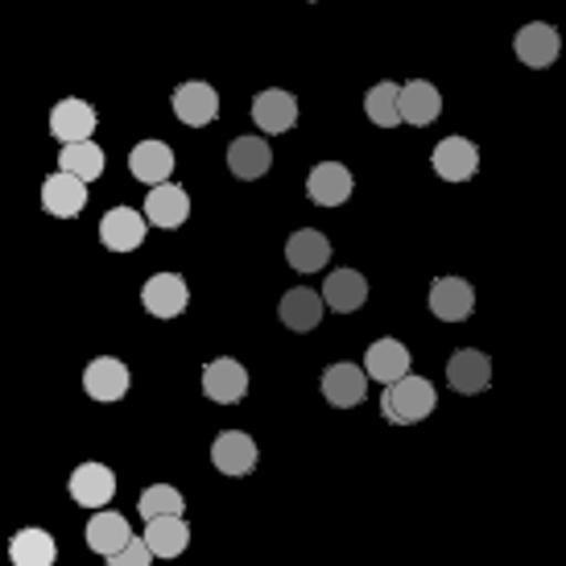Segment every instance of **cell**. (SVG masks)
Wrapping results in <instances>:
<instances>
[{
  "label": "cell",
  "mask_w": 566,
  "mask_h": 566,
  "mask_svg": "<svg viewBox=\"0 0 566 566\" xmlns=\"http://www.w3.org/2000/svg\"><path fill=\"white\" fill-rule=\"evenodd\" d=\"M439 406V394L426 377H401L397 385H385V397H380V413L394 426H413L430 418Z\"/></svg>",
  "instance_id": "cell-1"
},
{
  "label": "cell",
  "mask_w": 566,
  "mask_h": 566,
  "mask_svg": "<svg viewBox=\"0 0 566 566\" xmlns=\"http://www.w3.org/2000/svg\"><path fill=\"white\" fill-rule=\"evenodd\" d=\"M95 125H99V116H95V108L87 99H80V95H66V99H59L50 108V133H54V142L63 145L92 142Z\"/></svg>",
  "instance_id": "cell-2"
},
{
  "label": "cell",
  "mask_w": 566,
  "mask_h": 566,
  "mask_svg": "<svg viewBox=\"0 0 566 566\" xmlns=\"http://www.w3.org/2000/svg\"><path fill=\"white\" fill-rule=\"evenodd\" d=\"M513 50H517V59L525 66H554L558 63V54H563V33L554 30L551 21H530V25H521L517 38H513Z\"/></svg>",
  "instance_id": "cell-3"
},
{
  "label": "cell",
  "mask_w": 566,
  "mask_h": 566,
  "mask_svg": "<svg viewBox=\"0 0 566 566\" xmlns=\"http://www.w3.org/2000/svg\"><path fill=\"white\" fill-rule=\"evenodd\" d=\"M170 108H174V116H178L182 125L203 128V125H211V120H216V112H220V95H216V87H211V83L190 80V83H182V87H174Z\"/></svg>",
  "instance_id": "cell-4"
},
{
  "label": "cell",
  "mask_w": 566,
  "mask_h": 566,
  "mask_svg": "<svg viewBox=\"0 0 566 566\" xmlns=\"http://www.w3.org/2000/svg\"><path fill=\"white\" fill-rule=\"evenodd\" d=\"M187 302H190V290L182 282V273H154L142 285V306L154 318H178L187 311Z\"/></svg>",
  "instance_id": "cell-5"
},
{
  "label": "cell",
  "mask_w": 566,
  "mask_h": 566,
  "mask_svg": "<svg viewBox=\"0 0 566 566\" xmlns=\"http://www.w3.org/2000/svg\"><path fill=\"white\" fill-rule=\"evenodd\" d=\"M145 232H149V220H145V211H133V207H112V211H104V220H99V240L112 252L142 249Z\"/></svg>",
  "instance_id": "cell-6"
},
{
  "label": "cell",
  "mask_w": 566,
  "mask_h": 566,
  "mask_svg": "<svg viewBox=\"0 0 566 566\" xmlns=\"http://www.w3.org/2000/svg\"><path fill=\"white\" fill-rule=\"evenodd\" d=\"M318 389H323V397H327L335 409H352L368 397V373L356 368V364L339 360V364H331V368H323Z\"/></svg>",
  "instance_id": "cell-7"
},
{
  "label": "cell",
  "mask_w": 566,
  "mask_h": 566,
  "mask_svg": "<svg viewBox=\"0 0 566 566\" xmlns=\"http://www.w3.org/2000/svg\"><path fill=\"white\" fill-rule=\"evenodd\" d=\"M128 385H133V373L116 356H95L83 368V389H87L92 401H120L128 394Z\"/></svg>",
  "instance_id": "cell-8"
},
{
  "label": "cell",
  "mask_w": 566,
  "mask_h": 566,
  "mask_svg": "<svg viewBox=\"0 0 566 566\" xmlns=\"http://www.w3.org/2000/svg\"><path fill=\"white\" fill-rule=\"evenodd\" d=\"M203 394L220 406H237L249 394V373L244 364L232 360V356H220V360L203 364Z\"/></svg>",
  "instance_id": "cell-9"
},
{
  "label": "cell",
  "mask_w": 566,
  "mask_h": 566,
  "mask_svg": "<svg viewBox=\"0 0 566 566\" xmlns=\"http://www.w3.org/2000/svg\"><path fill=\"white\" fill-rule=\"evenodd\" d=\"M430 161H434V174H439L442 182H468L480 170V149L468 137H442L434 145Z\"/></svg>",
  "instance_id": "cell-10"
},
{
  "label": "cell",
  "mask_w": 566,
  "mask_h": 566,
  "mask_svg": "<svg viewBox=\"0 0 566 566\" xmlns=\"http://www.w3.org/2000/svg\"><path fill=\"white\" fill-rule=\"evenodd\" d=\"M66 488H71V501L83 509H104L116 496V472L108 463H80Z\"/></svg>",
  "instance_id": "cell-11"
},
{
  "label": "cell",
  "mask_w": 566,
  "mask_h": 566,
  "mask_svg": "<svg viewBox=\"0 0 566 566\" xmlns=\"http://www.w3.org/2000/svg\"><path fill=\"white\" fill-rule=\"evenodd\" d=\"M190 216V195L178 182H161V187H149V195H145V220L154 223V228H166V232H174V228H182Z\"/></svg>",
  "instance_id": "cell-12"
},
{
  "label": "cell",
  "mask_w": 566,
  "mask_h": 566,
  "mask_svg": "<svg viewBox=\"0 0 566 566\" xmlns=\"http://www.w3.org/2000/svg\"><path fill=\"white\" fill-rule=\"evenodd\" d=\"M306 195L318 207H344L352 199V170L344 161H318L315 170L306 174Z\"/></svg>",
  "instance_id": "cell-13"
},
{
  "label": "cell",
  "mask_w": 566,
  "mask_h": 566,
  "mask_svg": "<svg viewBox=\"0 0 566 566\" xmlns=\"http://www.w3.org/2000/svg\"><path fill=\"white\" fill-rule=\"evenodd\" d=\"M430 311L442 323H463L475 311V290L463 277H434V285H430Z\"/></svg>",
  "instance_id": "cell-14"
},
{
  "label": "cell",
  "mask_w": 566,
  "mask_h": 566,
  "mask_svg": "<svg viewBox=\"0 0 566 566\" xmlns=\"http://www.w3.org/2000/svg\"><path fill=\"white\" fill-rule=\"evenodd\" d=\"M256 459H261V451H256V442H252L244 430H223V434H216V442H211V463H216L223 475H249L252 468H256Z\"/></svg>",
  "instance_id": "cell-15"
},
{
  "label": "cell",
  "mask_w": 566,
  "mask_h": 566,
  "mask_svg": "<svg viewBox=\"0 0 566 566\" xmlns=\"http://www.w3.org/2000/svg\"><path fill=\"white\" fill-rule=\"evenodd\" d=\"M447 380H451V389L463 397L484 394L488 385H492V360H488L484 352H475V347H463V352H455L451 364H447Z\"/></svg>",
  "instance_id": "cell-16"
},
{
  "label": "cell",
  "mask_w": 566,
  "mask_h": 566,
  "mask_svg": "<svg viewBox=\"0 0 566 566\" xmlns=\"http://www.w3.org/2000/svg\"><path fill=\"white\" fill-rule=\"evenodd\" d=\"M83 203H87V182L75 178V174H50L46 182H42V207H46L50 216H59V220H71V216H80Z\"/></svg>",
  "instance_id": "cell-17"
},
{
  "label": "cell",
  "mask_w": 566,
  "mask_h": 566,
  "mask_svg": "<svg viewBox=\"0 0 566 566\" xmlns=\"http://www.w3.org/2000/svg\"><path fill=\"white\" fill-rule=\"evenodd\" d=\"M252 120L261 133H290V128L298 125V99L282 87H269L252 99Z\"/></svg>",
  "instance_id": "cell-18"
},
{
  "label": "cell",
  "mask_w": 566,
  "mask_h": 566,
  "mask_svg": "<svg viewBox=\"0 0 566 566\" xmlns=\"http://www.w3.org/2000/svg\"><path fill=\"white\" fill-rule=\"evenodd\" d=\"M128 174L145 187H161L174 174V149L166 142H142L128 154Z\"/></svg>",
  "instance_id": "cell-19"
},
{
  "label": "cell",
  "mask_w": 566,
  "mask_h": 566,
  "mask_svg": "<svg viewBox=\"0 0 566 566\" xmlns=\"http://www.w3.org/2000/svg\"><path fill=\"white\" fill-rule=\"evenodd\" d=\"M364 373L377 385H397L401 377H409V352L401 339H377L364 352Z\"/></svg>",
  "instance_id": "cell-20"
},
{
  "label": "cell",
  "mask_w": 566,
  "mask_h": 566,
  "mask_svg": "<svg viewBox=\"0 0 566 566\" xmlns=\"http://www.w3.org/2000/svg\"><path fill=\"white\" fill-rule=\"evenodd\" d=\"M439 112H442V95L434 83H426V80L401 83V125L426 128L439 120Z\"/></svg>",
  "instance_id": "cell-21"
},
{
  "label": "cell",
  "mask_w": 566,
  "mask_h": 566,
  "mask_svg": "<svg viewBox=\"0 0 566 566\" xmlns=\"http://www.w3.org/2000/svg\"><path fill=\"white\" fill-rule=\"evenodd\" d=\"M269 166H273V149H269L265 137H237V142L228 145V170L244 178V182L265 178Z\"/></svg>",
  "instance_id": "cell-22"
},
{
  "label": "cell",
  "mask_w": 566,
  "mask_h": 566,
  "mask_svg": "<svg viewBox=\"0 0 566 566\" xmlns=\"http://www.w3.org/2000/svg\"><path fill=\"white\" fill-rule=\"evenodd\" d=\"M285 261L298 273H318L331 261V240L315 228H298L294 237L285 240Z\"/></svg>",
  "instance_id": "cell-23"
},
{
  "label": "cell",
  "mask_w": 566,
  "mask_h": 566,
  "mask_svg": "<svg viewBox=\"0 0 566 566\" xmlns=\"http://www.w3.org/2000/svg\"><path fill=\"white\" fill-rule=\"evenodd\" d=\"M323 298H327L331 311H339V315H352V311H360L364 302H368V282H364V273L356 269H335L323 285Z\"/></svg>",
  "instance_id": "cell-24"
},
{
  "label": "cell",
  "mask_w": 566,
  "mask_h": 566,
  "mask_svg": "<svg viewBox=\"0 0 566 566\" xmlns=\"http://www.w3.org/2000/svg\"><path fill=\"white\" fill-rule=\"evenodd\" d=\"M323 306L327 298L315 294V290H290L282 302H277V318H282L290 331H315L323 323Z\"/></svg>",
  "instance_id": "cell-25"
},
{
  "label": "cell",
  "mask_w": 566,
  "mask_h": 566,
  "mask_svg": "<svg viewBox=\"0 0 566 566\" xmlns=\"http://www.w3.org/2000/svg\"><path fill=\"white\" fill-rule=\"evenodd\" d=\"M54 537L46 530H38V525H25V530H17L13 542H9V558L13 566H54Z\"/></svg>",
  "instance_id": "cell-26"
},
{
  "label": "cell",
  "mask_w": 566,
  "mask_h": 566,
  "mask_svg": "<svg viewBox=\"0 0 566 566\" xmlns=\"http://www.w3.org/2000/svg\"><path fill=\"white\" fill-rule=\"evenodd\" d=\"M128 542H133V530H128V521L120 513H99V517L87 521V546L95 554L112 558V554L125 551Z\"/></svg>",
  "instance_id": "cell-27"
},
{
  "label": "cell",
  "mask_w": 566,
  "mask_h": 566,
  "mask_svg": "<svg viewBox=\"0 0 566 566\" xmlns=\"http://www.w3.org/2000/svg\"><path fill=\"white\" fill-rule=\"evenodd\" d=\"M145 542H149L154 558H178V554L187 551V542H190L187 521H182V517H154V521H145Z\"/></svg>",
  "instance_id": "cell-28"
},
{
  "label": "cell",
  "mask_w": 566,
  "mask_h": 566,
  "mask_svg": "<svg viewBox=\"0 0 566 566\" xmlns=\"http://www.w3.org/2000/svg\"><path fill=\"white\" fill-rule=\"evenodd\" d=\"M364 112L377 128H397L401 125V83H377L364 95Z\"/></svg>",
  "instance_id": "cell-29"
},
{
  "label": "cell",
  "mask_w": 566,
  "mask_h": 566,
  "mask_svg": "<svg viewBox=\"0 0 566 566\" xmlns=\"http://www.w3.org/2000/svg\"><path fill=\"white\" fill-rule=\"evenodd\" d=\"M104 149L95 142H75V145H63V170L83 178V182H95L99 174H104Z\"/></svg>",
  "instance_id": "cell-30"
},
{
  "label": "cell",
  "mask_w": 566,
  "mask_h": 566,
  "mask_svg": "<svg viewBox=\"0 0 566 566\" xmlns=\"http://www.w3.org/2000/svg\"><path fill=\"white\" fill-rule=\"evenodd\" d=\"M182 492L170 484H149L137 496V513H142L145 521H154V517H182Z\"/></svg>",
  "instance_id": "cell-31"
},
{
  "label": "cell",
  "mask_w": 566,
  "mask_h": 566,
  "mask_svg": "<svg viewBox=\"0 0 566 566\" xmlns=\"http://www.w3.org/2000/svg\"><path fill=\"white\" fill-rule=\"evenodd\" d=\"M149 563H154V551H149V542H145V537H133L125 551L108 558V566H149Z\"/></svg>",
  "instance_id": "cell-32"
}]
</instances>
